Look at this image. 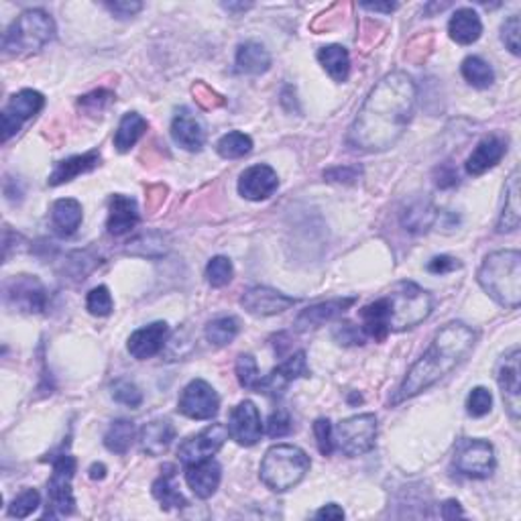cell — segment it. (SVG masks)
Returning <instances> with one entry per match:
<instances>
[{"label":"cell","instance_id":"f6af8a7d","mask_svg":"<svg viewBox=\"0 0 521 521\" xmlns=\"http://www.w3.org/2000/svg\"><path fill=\"white\" fill-rule=\"evenodd\" d=\"M493 407V396L487 387H475L467 399V412L473 418H483Z\"/></svg>","mask_w":521,"mask_h":521},{"label":"cell","instance_id":"9c48e42d","mask_svg":"<svg viewBox=\"0 0 521 521\" xmlns=\"http://www.w3.org/2000/svg\"><path fill=\"white\" fill-rule=\"evenodd\" d=\"M456 473L470 478H487L495 470V450L487 440L462 438L454 450Z\"/></svg>","mask_w":521,"mask_h":521},{"label":"cell","instance_id":"db71d44e","mask_svg":"<svg viewBox=\"0 0 521 521\" xmlns=\"http://www.w3.org/2000/svg\"><path fill=\"white\" fill-rule=\"evenodd\" d=\"M107 9L115 15L116 19H129V17H135L137 12L143 9V4L140 3H129V0H118V3H107L104 4Z\"/></svg>","mask_w":521,"mask_h":521},{"label":"cell","instance_id":"6f0895ef","mask_svg":"<svg viewBox=\"0 0 521 521\" xmlns=\"http://www.w3.org/2000/svg\"><path fill=\"white\" fill-rule=\"evenodd\" d=\"M442 517L445 519H454V517H462V507L456 499H448V501L442 505Z\"/></svg>","mask_w":521,"mask_h":521},{"label":"cell","instance_id":"ffe728a7","mask_svg":"<svg viewBox=\"0 0 521 521\" xmlns=\"http://www.w3.org/2000/svg\"><path fill=\"white\" fill-rule=\"evenodd\" d=\"M167 334V322H153L149 326L139 328L129 338V353L139 361H147V358L161 353V349L165 347Z\"/></svg>","mask_w":521,"mask_h":521},{"label":"cell","instance_id":"836d02e7","mask_svg":"<svg viewBox=\"0 0 521 521\" xmlns=\"http://www.w3.org/2000/svg\"><path fill=\"white\" fill-rule=\"evenodd\" d=\"M135 440V424L129 420L112 421L108 432L104 434V446L115 454H126Z\"/></svg>","mask_w":521,"mask_h":521},{"label":"cell","instance_id":"60d3db41","mask_svg":"<svg viewBox=\"0 0 521 521\" xmlns=\"http://www.w3.org/2000/svg\"><path fill=\"white\" fill-rule=\"evenodd\" d=\"M236 377H238V383H241L244 389L257 391V387L260 383V375H259L255 357L241 355L236 358Z\"/></svg>","mask_w":521,"mask_h":521},{"label":"cell","instance_id":"277c9868","mask_svg":"<svg viewBox=\"0 0 521 521\" xmlns=\"http://www.w3.org/2000/svg\"><path fill=\"white\" fill-rule=\"evenodd\" d=\"M478 285L499 306L516 309L521 304V252L513 249L495 251L478 269Z\"/></svg>","mask_w":521,"mask_h":521},{"label":"cell","instance_id":"8992f818","mask_svg":"<svg viewBox=\"0 0 521 521\" xmlns=\"http://www.w3.org/2000/svg\"><path fill=\"white\" fill-rule=\"evenodd\" d=\"M55 37L53 19L41 9H29L12 20L4 33L3 49L6 55H29L44 49Z\"/></svg>","mask_w":521,"mask_h":521},{"label":"cell","instance_id":"ee69618b","mask_svg":"<svg viewBox=\"0 0 521 521\" xmlns=\"http://www.w3.org/2000/svg\"><path fill=\"white\" fill-rule=\"evenodd\" d=\"M86 308H88L90 314L98 316V318H104V316L112 314V308H115V301H112V295L108 292V287L107 285L94 287V290L88 293Z\"/></svg>","mask_w":521,"mask_h":521},{"label":"cell","instance_id":"11a10c76","mask_svg":"<svg viewBox=\"0 0 521 521\" xmlns=\"http://www.w3.org/2000/svg\"><path fill=\"white\" fill-rule=\"evenodd\" d=\"M456 181H459V173L454 172L453 165L445 164L438 169V180H436V184L440 188H453L456 186Z\"/></svg>","mask_w":521,"mask_h":521},{"label":"cell","instance_id":"ab89813d","mask_svg":"<svg viewBox=\"0 0 521 521\" xmlns=\"http://www.w3.org/2000/svg\"><path fill=\"white\" fill-rule=\"evenodd\" d=\"M112 100H115V94H112L110 90L98 88L94 92L82 96L80 100H77V107L86 112L88 116H100L102 112L110 107Z\"/></svg>","mask_w":521,"mask_h":521},{"label":"cell","instance_id":"f35d334b","mask_svg":"<svg viewBox=\"0 0 521 521\" xmlns=\"http://www.w3.org/2000/svg\"><path fill=\"white\" fill-rule=\"evenodd\" d=\"M41 505V495L35 489H25L20 491L19 495L12 499L9 505V516L17 519H25L33 516L35 511L39 509Z\"/></svg>","mask_w":521,"mask_h":521},{"label":"cell","instance_id":"1f68e13d","mask_svg":"<svg viewBox=\"0 0 521 521\" xmlns=\"http://www.w3.org/2000/svg\"><path fill=\"white\" fill-rule=\"evenodd\" d=\"M318 61L334 82H347L350 74V55L347 47L326 45L318 52Z\"/></svg>","mask_w":521,"mask_h":521},{"label":"cell","instance_id":"30bf717a","mask_svg":"<svg viewBox=\"0 0 521 521\" xmlns=\"http://www.w3.org/2000/svg\"><path fill=\"white\" fill-rule=\"evenodd\" d=\"M4 304L23 314H41L47 308V292L39 277L15 276L4 281Z\"/></svg>","mask_w":521,"mask_h":521},{"label":"cell","instance_id":"74e56055","mask_svg":"<svg viewBox=\"0 0 521 521\" xmlns=\"http://www.w3.org/2000/svg\"><path fill=\"white\" fill-rule=\"evenodd\" d=\"M436 220V210L428 202H418L404 212V227L410 232H426Z\"/></svg>","mask_w":521,"mask_h":521},{"label":"cell","instance_id":"d4e9b609","mask_svg":"<svg viewBox=\"0 0 521 521\" xmlns=\"http://www.w3.org/2000/svg\"><path fill=\"white\" fill-rule=\"evenodd\" d=\"M100 161H102V157L98 151H88L84 155H74V157L63 159V161H60L58 165H55L52 175H49V186L68 184V181L76 180L77 175L92 172V169L100 165Z\"/></svg>","mask_w":521,"mask_h":521},{"label":"cell","instance_id":"5b68a950","mask_svg":"<svg viewBox=\"0 0 521 521\" xmlns=\"http://www.w3.org/2000/svg\"><path fill=\"white\" fill-rule=\"evenodd\" d=\"M309 456L300 446L277 445L267 450L260 462V481L267 489L285 493L304 481L309 470Z\"/></svg>","mask_w":521,"mask_h":521},{"label":"cell","instance_id":"f1b7e54d","mask_svg":"<svg viewBox=\"0 0 521 521\" xmlns=\"http://www.w3.org/2000/svg\"><path fill=\"white\" fill-rule=\"evenodd\" d=\"M521 206H519V169H513L505 184V204L497 222V232H513L519 228Z\"/></svg>","mask_w":521,"mask_h":521},{"label":"cell","instance_id":"ba28073f","mask_svg":"<svg viewBox=\"0 0 521 521\" xmlns=\"http://www.w3.org/2000/svg\"><path fill=\"white\" fill-rule=\"evenodd\" d=\"M377 418L375 413H358L338 421L334 428V445L347 456H363L375 448Z\"/></svg>","mask_w":521,"mask_h":521},{"label":"cell","instance_id":"d590c367","mask_svg":"<svg viewBox=\"0 0 521 521\" xmlns=\"http://www.w3.org/2000/svg\"><path fill=\"white\" fill-rule=\"evenodd\" d=\"M218 155L224 159H241L244 155H249L252 149V140L249 135H244L241 131L227 132L216 145Z\"/></svg>","mask_w":521,"mask_h":521},{"label":"cell","instance_id":"cb8c5ba5","mask_svg":"<svg viewBox=\"0 0 521 521\" xmlns=\"http://www.w3.org/2000/svg\"><path fill=\"white\" fill-rule=\"evenodd\" d=\"M139 220H140L139 206L131 196H123V194L112 196L110 206H108V220H107V228L112 236L129 235V232L137 227Z\"/></svg>","mask_w":521,"mask_h":521},{"label":"cell","instance_id":"e0dca14e","mask_svg":"<svg viewBox=\"0 0 521 521\" xmlns=\"http://www.w3.org/2000/svg\"><path fill=\"white\" fill-rule=\"evenodd\" d=\"M277 188H279L277 172L271 165H265V164L244 169L241 178H238V194H241L244 200H251V202L267 200L269 196L277 192Z\"/></svg>","mask_w":521,"mask_h":521},{"label":"cell","instance_id":"d6986e66","mask_svg":"<svg viewBox=\"0 0 521 521\" xmlns=\"http://www.w3.org/2000/svg\"><path fill=\"white\" fill-rule=\"evenodd\" d=\"M357 304V298H336L328 301H320L306 309H301V314L295 318V330L300 333H308V330H316L324 326L326 322H333L338 316H342L349 308Z\"/></svg>","mask_w":521,"mask_h":521},{"label":"cell","instance_id":"8fae6325","mask_svg":"<svg viewBox=\"0 0 521 521\" xmlns=\"http://www.w3.org/2000/svg\"><path fill=\"white\" fill-rule=\"evenodd\" d=\"M45 107V98L37 90H20L3 108V140L6 143L11 137L23 129L33 116H37L41 108Z\"/></svg>","mask_w":521,"mask_h":521},{"label":"cell","instance_id":"d6a6232c","mask_svg":"<svg viewBox=\"0 0 521 521\" xmlns=\"http://www.w3.org/2000/svg\"><path fill=\"white\" fill-rule=\"evenodd\" d=\"M147 121L139 112H126L118 123V129L115 132V147L121 153L131 151V147L137 145V140L145 135Z\"/></svg>","mask_w":521,"mask_h":521},{"label":"cell","instance_id":"603a6c76","mask_svg":"<svg viewBox=\"0 0 521 521\" xmlns=\"http://www.w3.org/2000/svg\"><path fill=\"white\" fill-rule=\"evenodd\" d=\"M186 469L188 487L198 499H210L216 493L222 478V469L214 459L189 464Z\"/></svg>","mask_w":521,"mask_h":521},{"label":"cell","instance_id":"484cf974","mask_svg":"<svg viewBox=\"0 0 521 521\" xmlns=\"http://www.w3.org/2000/svg\"><path fill=\"white\" fill-rule=\"evenodd\" d=\"M140 450L149 456H161L167 453L175 440V428L169 420H153L140 429Z\"/></svg>","mask_w":521,"mask_h":521},{"label":"cell","instance_id":"f546056e","mask_svg":"<svg viewBox=\"0 0 521 521\" xmlns=\"http://www.w3.org/2000/svg\"><path fill=\"white\" fill-rule=\"evenodd\" d=\"M82 204L74 198H61L52 208V224L60 236H72L82 224Z\"/></svg>","mask_w":521,"mask_h":521},{"label":"cell","instance_id":"680465c9","mask_svg":"<svg viewBox=\"0 0 521 521\" xmlns=\"http://www.w3.org/2000/svg\"><path fill=\"white\" fill-rule=\"evenodd\" d=\"M363 9H367V11H373V12H393L397 9V4H391V3H387V4H373V3H363Z\"/></svg>","mask_w":521,"mask_h":521},{"label":"cell","instance_id":"3957f363","mask_svg":"<svg viewBox=\"0 0 521 521\" xmlns=\"http://www.w3.org/2000/svg\"><path fill=\"white\" fill-rule=\"evenodd\" d=\"M432 295L413 281H399L381 300L361 309L365 336L385 341L391 333L413 328L432 314Z\"/></svg>","mask_w":521,"mask_h":521},{"label":"cell","instance_id":"83f0119b","mask_svg":"<svg viewBox=\"0 0 521 521\" xmlns=\"http://www.w3.org/2000/svg\"><path fill=\"white\" fill-rule=\"evenodd\" d=\"M448 33L450 39L456 41L459 45H473L483 33L481 17L473 9H459L450 17Z\"/></svg>","mask_w":521,"mask_h":521},{"label":"cell","instance_id":"7bdbcfd3","mask_svg":"<svg viewBox=\"0 0 521 521\" xmlns=\"http://www.w3.org/2000/svg\"><path fill=\"white\" fill-rule=\"evenodd\" d=\"M112 397H115V401H118V404H123L126 407H139L140 404H143V393H140L139 387L135 383L126 381V379H118V381L112 383Z\"/></svg>","mask_w":521,"mask_h":521},{"label":"cell","instance_id":"4316f807","mask_svg":"<svg viewBox=\"0 0 521 521\" xmlns=\"http://www.w3.org/2000/svg\"><path fill=\"white\" fill-rule=\"evenodd\" d=\"M153 497L157 499L164 509H184L188 505L184 495L180 493L178 470H175L173 464H165L161 469V475L153 483Z\"/></svg>","mask_w":521,"mask_h":521},{"label":"cell","instance_id":"f5cc1de1","mask_svg":"<svg viewBox=\"0 0 521 521\" xmlns=\"http://www.w3.org/2000/svg\"><path fill=\"white\" fill-rule=\"evenodd\" d=\"M461 267H462V263L459 259L440 255V257H434L432 260H429L428 271L434 273V276H445V273H453L456 269H461Z\"/></svg>","mask_w":521,"mask_h":521},{"label":"cell","instance_id":"91938a15","mask_svg":"<svg viewBox=\"0 0 521 521\" xmlns=\"http://www.w3.org/2000/svg\"><path fill=\"white\" fill-rule=\"evenodd\" d=\"M90 477L94 478H104L107 477V467H104L102 462H96V464H92V467H90Z\"/></svg>","mask_w":521,"mask_h":521},{"label":"cell","instance_id":"7c38bea8","mask_svg":"<svg viewBox=\"0 0 521 521\" xmlns=\"http://www.w3.org/2000/svg\"><path fill=\"white\" fill-rule=\"evenodd\" d=\"M178 410L189 420H212L220 410V397L212 385L204 379H194L181 391Z\"/></svg>","mask_w":521,"mask_h":521},{"label":"cell","instance_id":"bcb514c9","mask_svg":"<svg viewBox=\"0 0 521 521\" xmlns=\"http://www.w3.org/2000/svg\"><path fill=\"white\" fill-rule=\"evenodd\" d=\"M314 436H316V445H318V450L324 456H330L334 453V428L330 424V420H316L314 424Z\"/></svg>","mask_w":521,"mask_h":521},{"label":"cell","instance_id":"b9f144b4","mask_svg":"<svg viewBox=\"0 0 521 521\" xmlns=\"http://www.w3.org/2000/svg\"><path fill=\"white\" fill-rule=\"evenodd\" d=\"M232 273H235V269H232V263L227 257H214L208 260L206 279L212 287L228 285L232 279Z\"/></svg>","mask_w":521,"mask_h":521},{"label":"cell","instance_id":"9f6ffc18","mask_svg":"<svg viewBox=\"0 0 521 521\" xmlns=\"http://www.w3.org/2000/svg\"><path fill=\"white\" fill-rule=\"evenodd\" d=\"M314 517L316 519H344V511H342L341 505L328 503V505H324L322 509L316 511Z\"/></svg>","mask_w":521,"mask_h":521},{"label":"cell","instance_id":"94428289","mask_svg":"<svg viewBox=\"0 0 521 521\" xmlns=\"http://www.w3.org/2000/svg\"><path fill=\"white\" fill-rule=\"evenodd\" d=\"M227 11H246L251 9V4H235V3H228V4H222Z\"/></svg>","mask_w":521,"mask_h":521},{"label":"cell","instance_id":"f907efd6","mask_svg":"<svg viewBox=\"0 0 521 521\" xmlns=\"http://www.w3.org/2000/svg\"><path fill=\"white\" fill-rule=\"evenodd\" d=\"M192 92H194L196 102H198L204 110H212V108H218V107H222V104H224L222 96L216 94L214 90L210 88L208 84H204V82L196 84V86L192 88Z\"/></svg>","mask_w":521,"mask_h":521},{"label":"cell","instance_id":"5bb4252c","mask_svg":"<svg viewBox=\"0 0 521 521\" xmlns=\"http://www.w3.org/2000/svg\"><path fill=\"white\" fill-rule=\"evenodd\" d=\"M519 347H513L511 350L499 358L497 365V383L501 389L503 404L509 412L511 420L517 421L521 413V375H519Z\"/></svg>","mask_w":521,"mask_h":521},{"label":"cell","instance_id":"681fc988","mask_svg":"<svg viewBox=\"0 0 521 521\" xmlns=\"http://www.w3.org/2000/svg\"><path fill=\"white\" fill-rule=\"evenodd\" d=\"M292 432V418L290 413H287L284 407H279L271 413L269 421H267V434L271 436V438H284Z\"/></svg>","mask_w":521,"mask_h":521},{"label":"cell","instance_id":"8d00e7d4","mask_svg":"<svg viewBox=\"0 0 521 521\" xmlns=\"http://www.w3.org/2000/svg\"><path fill=\"white\" fill-rule=\"evenodd\" d=\"M206 334V341L214 347H227L232 341H235L238 334V322L230 316H224V318H216L212 320L204 330Z\"/></svg>","mask_w":521,"mask_h":521},{"label":"cell","instance_id":"7a4b0ae2","mask_svg":"<svg viewBox=\"0 0 521 521\" xmlns=\"http://www.w3.org/2000/svg\"><path fill=\"white\" fill-rule=\"evenodd\" d=\"M477 341V333L462 322H450L438 334L434 336L432 344L426 350V355L420 358L407 373L404 383L393 397V405L407 401L421 391H426L434 383H438L442 377H446L450 371L456 369L464 355L473 349Z\"/></svg>","mask_w":521,"mask_h":521},{"label":"cell","instance_id":"4fadbf2b","mask_svg":"<svg viewBox=\"0 0 521 521\" xmlns=\"http://www.w3.org/2000/svg\"><path fill=\"white\" fill-rule=\"evenodd\" d=\"M228 438V428L222 424H212L206 429H202L200 434L189 436L188 440H184L178 448V456L180 462L184 467H189V464L202 462L212 459V456L224 446V442Z\"/></svg>","mask_w":521,"mask_h":521},{"label":"cell","instance_id":"2e32d148","mask_svg":"<svg viewBox=\"0 0 521 521\" xmlns=\"http://www.w3.org/2000/svg\"><path fill=\"white\" fill-rule=\"evenodd\" d=\"M228 436L241 446H255L260 440V436H263V424H260V413L252 401H241V404L230 412Z\"/></svg>","mask_w":521,"mask_h":521},{"label":"cell","instance_id":"816d5d0a","mask_svg":"<svg viewBox=\"0 0 521 521\" xmlns=\"http://www.w3.org/2000/svg\"><path fill=\"white\" fill-rule=\"evenodd\" d=\"M361 167L357 165H344V167H333L328 172H324V178L334 184H355L361 178Z\"/></svg>","mask_w":521,"mask_h":521},{"label":"cell","instance_id":"7402d4cb","mask_svg":"<svg viewBox=\"0 0 521 521\" xmlns=\"http://www.w3.org/2000/svg\"><path fill=\"white\" fill-rule=\"evenodd\" d=\"M505 153H507V140H503L497 135L485 137L481 143L475 147V151L469 155L464 169H467L469 175L477 178V175L487 173L489 169L495 167L499 161L505 157Z\"/></svg>","mask_w":521,"mask_h":521},{"label":"cell","instance_id":"7dc6e473","mask_svg":"<svg viewBox=\"0 0 521 521\" xmlns=\"http://www.w3.org/2000/svg\"><path fill=\"white\" fill-rule=\"evenodd\" d=\"M333 336L338 344H344V347H357V344L365 342V333L358 330V326H355L353 322L336 324Z\"/></svg>","mask_w":521,"mask_h":521},{"label":"cell","instance_id":"4dcf8cb0","mask_svg":"<svg viewBox=\"0 0 521 521\" xmlns=\"http://www.w3.org/2000/svg\"><path fill=\"white\" fill-rule=\"evenodd\" d=\"M271 68V55L267 49L255 44V41H246L236 49V69L241 74L260 76Z\"/></svg>","mask_w":521,"mask_h":521},{"label":"cell","instance_id":"6da1fadb","mask_svg":"<svg viewBox=\"0 0 521 521\" xmlns=\"http://www.w3.org/2000/svg\"><path fill=\"white\" fill-rule=\"evenodd\" d=\"M418 88L405 72L387 74L375 88L350 124L347 140L357 151L381 153L391 149L404 137L412 123Z\"/></svg>","mask_w":521,"mask_h":521},{"label":"cell","instance_id":"9a60e30c","mask_svg":"<svg viewBox=\"0 0 521 521\" xmlns=\"http://www.w3.org/2000/svg\"><path fill=\"white\" fill-rule=\"evenodd\" d=\"M301 377H309V367L304 350H298L285 363H281L279 367L273 369L269 375L260 379L257 391L267 397H281L290 383L298 381Z\"/></svg>","mask_w":521,"mask_h":521},{"label":"cell","instance_id":"e575fe53","mask_svg":"<svg viewBox=\"0 0 521 521\" xmlns=\"http://www.w3.org/2000/svg\"><path fill=\"white\" fill-rule=\"evenodd\" d=\"M461 72L464 80L478 90L489 88L491 84L495 82V72H493V68L483 58H477V55H469V58L462 61Z\"/></svg>","mask_w":521,"mask_h":521},{"label":"cell","instance_id":"52a82bcc","mask_svg":"<svg viewBox=\"0 0 521 521\" xmlns=\"http://www.w3.org/2000/svg\"><path fill=\"white\" fill-rule=\"evenodd\" d=\"M52 478L47 483V509L44 517H68L76 509L72 481L76 473V459L69 453H60L52 459Z\"/></svg>","mask_w":521,"mask_h":521},{"label":"cell","instance_id":"44dd1931","mask_svg":"<svg viewBox=\"0 0 521 521\" xmlns=\"http://www.w3.org/2000/svg\"><path fill=\"white\" fill-rule=\"evenodd\" d=\"M172 137L186 151H200L206 143V129L192 110L180 108L172 123Z\"/></svg>","mask_w":521,"mask_h":521},{"label":"cell","instance_id":"c3c4849f","mask_svg":"<svg viewBox=\"0 0 521 521\" xmlns=\"http://www.w3.org/2000/svg\"><path fill=\"white\" fill-rule=\"evenodd\" d=\"M519 33H521V23H519V17L513 15L509 17L503 23L501 27V41L505 44V47L509 49L513 55H519L521 53V44H519Z\"/></svg>","mask_w":521,"mask_h":521},{"label":"cell","instance_id":"ac0fdd59","mask_svg":"<svg viewBox=\"0 0 521 521\" xmlns=\"http://www.w3.org/2000/svg\"><path fill=\"white\" fill-rule=\"evenodd\" d=\"M241 304L249 314L265 318V316H276V314L285 312V309H290L292 306L298 304V300L290 298V295L281 293L277 290H271V287L257 285L243 293Z\"/></svg>","mask_w":521,"mask_h":521}]
</instances>
